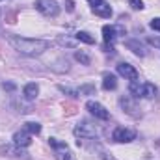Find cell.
<instances>
[{"label": "cell", "mask_w": 160, "mask_h": 160, "mask_svg": "<svg viewBox=\"0 0 160 160\" xmlns=\"http://www.w3.org/2000/svg\"><path fill=\"white\" fill-rule=\"evenodd\" d=\"M8 43L21 54L24 56H39L45 50L50 48V43L45 39H30V38H21V36H8Z\"/></svg>", "instance_id": "1"}, {"label": "cell", "mask_w": 160, "mask_h": 160, "mask_svg": "<svg viewBox=\"0 0 160 160\" xmlns=\"http://www.w3.org/2000/svg\"><path fill=\"white\" fill-rule=\"evenodd\" d=\"M130 93L136 97V99H155L157 97V93H158V89H157V86L155 84H151V82H143V84H140V82H132L130 84Z\"/></svg>", "instance_id": "2"}, {"label": "cell", "mask_w": 160, "mask_h": 160, "mask_svg": "<svg viewBox=\"0 0 160 160\" xmlns=\"http://www.w3.org/2000/svg\"><path fill=\"white\" fill-rule=\"evenodd\" d=\"M48 143H50V147L54 149L56 160H77V157L73 155V151L67 147L65 142H60V140H56V138H50Z\"/></svg>", "instance_id": "3"}, {"label": "cell", "mask_w": 160, "mask_h": 160, "mask_svg": "<svg viewBox=\"0 0 160 160\" xmlns=\"http://www.w3.org/2000/svg\"><path fill=\"white\" fill-rule=\"evenodd\" d=\"M75 136L78 140H93V138H97V128L89 121H80L75 127Z\"/></svg>", "instance_id": "4"}, {"label": "cell", "mask_w": 160, "mask_h": 160, "mask_svg": "<svg viewBox=\"0 0 160 160\" xmlns=\"http://www.w3.org/2000/svg\"><path fill=\"white\" fill-rule=\"evenodd\" d=\"M36 9L45 17H56L60 13V6L56 0H36Z\"/></svg>", "instance_id": "5"}, {"label": "cell", "mask_w": 160, "mask_h": 160, "mask_svg": "<svg viewBox=\"0 0 160 160\" xmlns=\"http://www.w3.org/2000/svg\"><path fill=\"white\" fill-rule=\"evenodd\" d=\"M114 142H119V143H130L132 140H136V130L128 128V127H118L112 134Z\"/></svg>", "instance_id": "6"}, {"label": "cell", "mask_w": 160, "mask_h": 160, "mask_svg": "<svg viewBox=\"0 0 160 160\" xmlns=\"http://www.w3.org/2000/svg\"><path fill=\"white\" fill-rule=\"evenodd\" d=\"M118 36H125V28L123 26H112V24H106L102 26V38H104V43L106 45H112Z\"/></svg>", "instance_id": "7"}, {"label": "cell", "mask_w": 160, "mask_h": 160, "mask_svg": "<svg viewBox=\"0 0 160 160\" xmlns=\"http://www.w3.org/2000/svg\"><path fill=\"white\" fill-rule=\"evenodd\" d=\"M86 108L89 110V114H93V116L99 118V119H108V118H110V112H108L101 102H97V101H88Z\"/></svg>", "instance_id": "8"}, {"label": "cell", "mask_w": 160, "mask_h": 160, "mask_svg": "<svg viewBox=\"0 0 160 160\" xmlns=\"http://www.w3.org/2000/svg\"><path fill=\"white\" fill-rule=\"evenodd\" d=\"M119 104H121V108H123V112H127L128 116H132V118L140 116V108H138V104H136V101L132 97H121Z\"/></svg>", "instance_id": "9"}, {"label": "cell", "mask_w": 160, "mask_h": 160, "mask_svg": "<svg viewBox=\"0 0 160 160\" xmlns=\"http://www.w3.org/2000/svg\"><path fill=\"white\" fill-rule=\"evenodd\" d=\"M118 73H119L121 77H125L127 80H132V82H134V80H138V77H140V75H138V71H136V67H134V65H130V63H125V62L118 65Z\"/></svg>", "instance_id": "10"}, {"label": "cell", "mask_w": 160, "mask_h": 160, "mask_svg": "<svg viewBox=\"0 0 160 160\" xmlns=\"http://www.w3.org/2000/svg\"><path fill=\"white\" fill-rule=\"evenodd\" d=\"M0 153H6L8 157H13V158H26L28 160V153H24L22 151V147H19V145H4V147H0Z\"/></svg>", "instance_id": "11"}, {"label": "cell", "mask_w": 160, "mask_h": 160, "mask_svg": "<svg viewBox=\"0 0 160 160\" xmlns=\"http://www.w3.org/2000/svg\"><path fill=\"white\" fill-rule=\"evenodd\" d=\"M91 9H93V13H95V15H99V17H102V19H110V17H112V13H114V11H112V8H110V4H108V2H104V0L97 2Z\"/></svg>", "instance_id": "12"}, {"label": "cell", "mask_w": 160, "mask_h": 160, "mask_svg": "<svg viewBox=\"0 0 160 160\" xmlns=\"http://www.w3.org/2000/svg\"><path fill=\"white\" fill-rule=\"evenodd\" d=\"M13 143L19 145V147H28L32 143V134L22 128V130H19V132L13 134Z\"/></svg>", "instance_id": "13"}, {"label": "cell", "mask_w": 160, "mask_h": 160, "mask_svg": "<svg viewBox=\"0 0 160 160\" xmlns=\"http://www.w3.org/2000/svg\"><path fill=\"white\" fill-rule=\"evenodd\" d=\"M22 95H24V99H26V101H34V99L39 95V86H38L36 82L26 84V86L22 88Z\"/></svg>", "instance_id": "14"}, {"label": "cell", "mask_w": 160, "mask_h": 160, "mask_svg": "<svg viewBox=\"0 0 160 160\" xmlns=\"http://www.w3.org/2000/svg\"><path fill=\"white\" fill-rule=\"evenodd\" d=\"M125 45H127V48H130L136 56H145V54H147V52H145V47H143L138 39H127Z\"/></svg>", "instance_id": "15"}, {"label": "cell", "mask_w": 160, "mask_h": 160, "mask_svg": "<svg viewBox=\"0 0 160 160\" xmlns=\"http://www.w3.org/2000/svg\"><path fill=\"white\" fill-rule=\"evenodd\" d=\"M102 88L104 89H116L118 88V80L114 75H104V78H102Z\"/></svg>", "instance_id": "16"}, {"label": "cell", "mask_w": 160, "mask_h": 160, "mask_svg": "<svg viewBox=\"0 0 160 160\" xmlns=\"http://www.w3.org/2000/svg\"><path fill=\"white\" fill-rule=\"evenodd\" d=\"M77 41H82V43H88V45H93L95 43V38L91 36V34H88V32H77Z\"/></svg>", "instance_id": "17"}, {"label": "cell", "mask_w": 160, "mask_h": 160, "mask_svg": "<svg viewBox=\"0 0 160 160\" xmlns=\"http://www.w3.org/2000/svg\"><path fill=\"white\" fill-rule=\"evenodd\" d=\"M24 130L30 132V134H39L41 132V125L39 123H34V121H28V123H24Z\"/></svg>", "instance_id": "18"}, {"label": "cell", "mask_w": 160, "mask_h": 160, "mask_svg": "<svg viewBox=\"0 0 160 160\" xmlns=\"http://www.w3.org/2000/svg\"><path fill=\"white\" fill-rule=\"evenodd\" d=\"M75 58H77V62H80V63H84V65H89V56L86 54V52H82V50H78V52H75Z\"/></svg>", "instance_id": "19"}, {"label": "cell", "mask_w": 160, "mask_h": 160, "mask_svg": "<svg viewBox=\"0 0 160 160\" xmlns=\"http://www.w3.org/2000/svg\"><path fill=\"white\" fill-rule=\"evenodd\" d=\"M77 93H78V95H93V93H95V88H93V86H82Z\"/></svg>", "instance_id": "20"}, {"label": "cell", "mask_w": 160, "mask_h": 160, "mask_svg": "<svg viewBox=\"0 0 160 160\" xmlns=\"http://www.w3.org/2000/svg\"><path fill=\"white\" fill-rule=\"evenodd\" d=\"M128 4H130L132 9H143V2L142 0H128Z\"/></svg>", "instance_id": "21"}, {"label": "cell", "mask_w": 160, "mask_h": 160, "mask_svg": "<svg viewBox=\"0 0 160 160\" xmlns=\"http://www.w3.org/2000/svg\"><path fill=\"white\" fill-rule=\"evenodd\" d=\"M149 26H151L153 30H158V32H160V17H157V19H153V21L149 22Z\"/></svg>", "instance_id": "22"}, {"label": "cell", "mask_w": 160, "mask_h": 160, "mask_svg": "<svg viewBox=\"0 0 160 160\" xmlns=\"http://www.w3.org/2000/svg\"><path fill=\"white\" fill-rule=\"evenodd\" d=\"M147 43L153 45V47H157V48H160V38H147Z\"/></svg>", "instance_id": "23"}, {"label": "cell", "mask_w": 160, "mask_h": 160, "mask_svg": "<svg viewBox=\"0 0 160 160\" xmlns=\"http://www.w3.org/2000/svg\"><path fill=\"white\" fill-rule=\"evenodd\" d=\"M67 9L73 11V0H67Z\"/></svg>", "instance_id": "24"}, {"label": "cell", "mask_w": 160, "mask_h": 160, "mask_svg": "<svg viewBox=\"0 0 160 160\" xmlns=\"http://www.w3.org/2000/svg\"><path fill=\"white\" fill-rule=\"evenodd\" d=\"M88 2H89L91 6H95V4H97V2H101V0H88Z\"/></svg>", "instance_id": "25"}, {"label": "cell", "mask_w": 160, "mask_h": 160, "mask_svg": "<svg viewBox=\"0 0 160 160\" xmlns=\"http://www.w3.org/2000/svg\"><path fill=\"white\" fill-rule=\"evenodd\" d=\"M104 160H116L114 157H108V155H104Z\"/></svg>", "instance_id": "26"}]
</instances>
